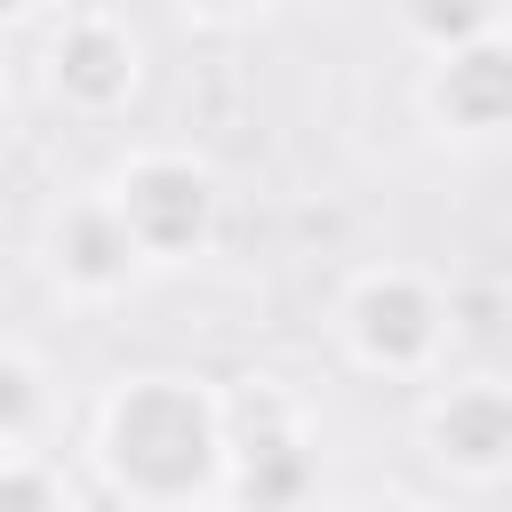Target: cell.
<instances>
[{"label": "cell", "mask_w": 512, "mask_h": 512, "mask_svg": "<svg viewBox=\"0 0 512 512\" xmlns=\"http://www.w3.org/2000/svg\"><path fill=\"white\" fill-rule=\"evenodd\" d=\"M416 104L448 144H504L512 136V24L448 56H424Z\"/></svg>", "instance_id": "obj_8"}, {"label": "cell", "mask_w": 512, "mask_h": 512, "mask_svg": "<svg viewBox=\"0 0 512 512\" xmlns=\"http://www.w3.org/2000/svg\"><path fill=\"white\" fill-rule=\"evenodd\" d=\"M56 432V376L40 352L0 344V448H48Z\"/></svg>", "instance_id": "obj_9"}, {"label": "cell", "mask_w": 512, "mask_h": 512, "mask_svg": "<svg viewBox=\"0 0 512 512\" xmlns=\"http://www.w3.org/2000/svg\"><path fill=\"white\" fill-rule=\"evenodd\" d=\"M504 24H512L504 0H400V32H408L416 56H448V48L488 40V32H504Z\"/></svg>", "instance_id": "obj_10"}, {"label": "cell", "mask_w": 512, "mask_h": 512, "mask_svg": "<svg viewBox=\"0 0 512 512\" xmlns=\"http://www.w3.org/2000/svg\"><path fill=\"white\" fill-rule=\"evenodd\" d=\"M456 288L424 264H360L336 288V352L384 384H432L456 344Z\"/></svg>", "instance_id": "obj_2"}, {"label": "cell", "mask_w": 512, "mask_h": 512, "mask_svg": "<svg viewBox=\"0 0 512 512\" xmlns=\"http://www.w3.org/2000/svg\"><path fill=\"white\" fill-rule=\"evenodd\" d=\"M80 456L96 472V496L112 504H224V384L184 368H128L96 392Z\"/></svg>", "instance_id": "obj_1"}, {"label": "cell", "mask_w": 512, "mask_h": 512, "mask_svg": "<svg viewBox=\"0 0 512 512\" xmlns=\"http://www.w3.org/2000/svg\"><path fill=\"white\" fill-rule=\"evenodd\" d=\"M40 80L72 120H120L144 96V32L104 0H64L48 16Z\"/></svg>", "instance_id": "obj_6"}, {"label": "cell", "mask_w": 512, "mask_h": 512, "mask_svg": "<svg viewBox=\"0 0 512 512\" xmlns=\"http://www.w3.org/2000/svg\"><path fill=\"white\" fill-rule=\"evenodd\" d=\"M80 488L64 480V464L48 448H0V512H56Z\"/></svg>", "instance_id": "obj_11"}, {"label": "cell", "mask_w": 512, "mask_h": 512, "mask_svg": "<svg viewBox=\"0 0 512 512\" xmlns=\"http://www.w3.org/2000/svg\"><path fill=\"white\" fill-rule=\"evenodd\" d=\"M416 448L456 488L512 480V376L504 368H440L416 392Z\"/></svg>", "instance_id": "obj_5"}, {"label": "cell", "mask_w": 512, "mask_h": 512, "mask_svg": "<svg viewBox=\"0 0 512 512\" xmlns=\"http://www.w3.org/2000/svg\"><path fill=\"white\" fill-rule=\"evenodd\" d=\"M64 0H0V32H16V24H32V16H56Z\"/></svg>", "instance_id": "obj_13"}, {"label": "cell", "mask_w": 512, "mask_h": 512, "mask_svg": "<svg viewBox=\"0 0 512 512\" xmlns=\"http://www.w3.org/2000/svg\"><path fill=\"white\" fill-rule=\"evenodd\" d=\"M184 24H200V32H232V24H256L272 0H168Z\"/></svg>", "instance_id": "obj_12"}, {"label": "cell", "mask_w": 512, "mask_h": 512, "mask_svg": "<svg viewBox=\"0 0 512 512\" xmlns=\"http://www.w3.org/2000/svg\"><path fill=\"white\" fill-rule=\"evenodd\" d=\"M40 272L80 312H104V304H120L128 288L152 280V264H144L136 232L120 224V208L104 200V184H88V192H72V200L48 208V224H40Z\"/></svg>", "instance_id": "obj_7"}, {"label": "cell", "mask_w": 512, "mask_h": 512, "mask_svg": "<svg viewBox=\"0 0 512 512\" xmlns=\"http://www.w3.org/2000/svg\"><path fill=\"white\" fill-rule=\"evenodd\" d=\"M104 200L120 208V224L136 232V248H144L152 272L200 264L216 248V232H224V176L200 152H184V144H136V152H120L112 176H104Z\"/></svg>", "instance_id": "obj_3"}, {"label": "cell", "mask_w": 512, "mask_h": 512, "mask_svg": "<svg viewBox=\"0 0 512 512\" xmlns=\"http://www.w3.org/2000/svg\"><path fill=\"white\" fill-rule=\"evenodd\" d=\"M224 504H304L320 488L312 416L272 376L224 384Z\"/></svg>", "instance_id": "obj_4"}]
</instances>
